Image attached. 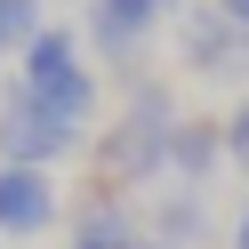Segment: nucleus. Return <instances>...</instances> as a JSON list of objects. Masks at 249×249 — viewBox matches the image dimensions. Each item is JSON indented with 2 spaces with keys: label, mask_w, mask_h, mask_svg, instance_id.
Returning a JSON list of instances; mask_svg holds the SVG:
<instances>
[{
  "label": "nucleus",
  "mask_w": 249,
  "mask_h": 249,
  "mask_svg": "<svg viewBox=\"0 0 249 249\" xmlns=\"http://www.w3.org/2000/svg\"><path fill=\"white\" fill-rule=\"evenodd\" d=\"M169 137H177V105H169V89H137V105L105 129L97 169H105L113 185L153 177V169H169Z\"/></svg>",
  "instance_id": "f257e3e1"
},
{
  "label": "nucleus",
  "mask_w": 249,
  "mask_h": 249,
  "mask_svg": "<svg viewBox=\"0 0 249 249\" xmlns=\"http://www.w3.org/2000/svg\"><path fill=\"white\" fill-rule=\"evenodd\" d=\"M24 97H40L49 113H65V121H89L97 113V72H89V56H81V40L65 33V24H40V40L24 49Z\"/></svg>",
  "instance_id": "f03ea898"
},
{
  "label": "nucleus",
  "mask_w": 249,
  "mask_h": 249,
  "mask_svg": "<svg viewBox=\"0 0 249 249\" xmlns=\"http://www.w3.org/2000/svg\"><path fill=\"white\" fill-rule=\"evenodd\" d=\"M81 145V121H65V113H49L40 97H8L0 105V161H24V169H49V161H65V153Z\"/></svg>",
  "instance_id": "7ed1b4c3"
},
{
  "label": "nucleus",
  "mask_w": 249,
  "mask_h": 249,
  "mask_svg": "<svg viewBox=\"0 0 249 249\" xmlns=\"http://www.w3.org/2000/svg\"><path fill=\"white\" fill-rule=\"evenodd\" d=\"M56 225V185L49 169H24V161H0V233H49Z\"/></svg>",
  "instance_id": "20e7f679"
},
{
  "label": "nucleus",
  "mask_w": 249,
  "mask_h": 249,
  "mask_svg": "<svg viewBox=\"0 0 249 249\" xmlns=\"http://www.w3.org/2000/svg\"><path fill=\"white\" fill-rule=\"evenodd\" d=\"M169 8H177V0H97V8H89V33H97L105 56H121V65H129V56L145 49V33L169 17Z\"/></svg>",
  "instance_id": "39448f33"
},
{
  "label": "nucleus",
  "mask_w": 249,
  "mask_h": 249,
  "mask_svg": "<svg viewBox=\"0 0 249 249\" xmlns=\"http://www.w3.org/2000/svg\"><path fill=\"white\" fill-rule=\"evenodd\" d=\"M217 161H225V121H177V137H169V169H177V177H209Z\"/></svg>",
  "instance_id": "423d86ee"
},
{
  "label": "nucleus",
  "mask_w": 249,
  "mask_h": 249,
  "mask_svg": "<svg viewBox=\"0 0 249 249\" xmlns=\"http://www.w3.org/2000/svg\"><path fill=\"white\" fill-rule=\"evenodd\" d=\"M65 249H153V241H145V233H137L121 209H89L81 225H72V241H65Z\"/></svg>",
  "instance_id": "0eeeda50"
},
{
  "label": "nucleus",
  "mask_w": 249,
  "mask_h": 249,
  "mask_svg": "<svg viewBox=\"0 0 249 249\" xmlns=\"http://www.w3.org/2000/svg\"><path fill=\"white\" fill-rule=\"evenodd\" d=\"M40 40V0H0V56H24Z\"/></svg>",
  "instance_id": "6e6552de"
},
{
  "label": "nucleus",
  "mask_w": 249,
  "mask_h": 249,
  "mask_svg": "<svg viewBox=\"0 0 249 249\" xmlns=\"http://www.w3.org/2000/svg\"><path fill=\"white\" fill-rule=\"evenodd\" d=\"M225 161H233V169L249 177V97H241V105L225 113Z\"/></svg>",
  "instance_id": "1a4fd4ad"
},
{
  "label": "nucleus",
  "mask_w": 249,
  "mask_h": 249,
  "mask_svg": "<svg viewBox=\"0 0 249 249\" xmlns=\"http://www.w3.org/2000/svg\"><path fill=\"white\" fill-rule=\"evenodd\" d=\"M217 8H225V17H233V24L249 33V0H217Z\"/></svg>",
  "instance_id": "9d476101"
},
{
  "label": "nucleus",
  "mask_w": 249,
  "mask_h": 249,
  "mask_svg": "<svg viewBox=\"0 0 249 249\" xmlns=\"http://www.w3.org/2000/svg\"><path fill=\"white\" fill-rule=\"evenodd\" d=\"M233 249H249V209H241V225H233Z\"/></svg>",
  "instance_id": "9b49d317"
}]
</instances>
